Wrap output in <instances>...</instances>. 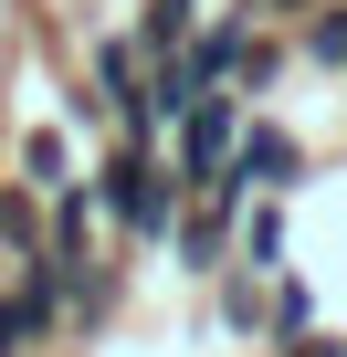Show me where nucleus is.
Segmentation results:
<instances>
[{
  "label": "nucleus",
  "instance_id": "f257e3e1",
  "mask_svg": "<svg viewBox=\"0 0 347 357\" xmlns=\"http://www.w3.org/2000/svg\"><path fill=\"white\" fill-rule=\"evenodd\" d=\"M84 190H95V211L126 231V242H168V221H179V168H168V147H147V137H116L95 168H84Z\"/></svg>",
  "mask_w": 347,
  "mask_h": 357
},
{
  "label": "nucleus",
  "instance_id": "f03ea898",
  "mask_svg": "<svg viewBox=\"0 0 347 357\" xmlns=\"http://www.w3.org/2000/svg\"><path fill=\"white\" fill-rule=\"evenodd\" d=\"M232 178H242L253 200H284L295 178H305V147H295V137H284L274 116H242V147H232Z\"/></svg>",
  "mask_w": 347,
  "mask_h": 357
},
{
  "label": "nucleus",
  "instance_id": "7ed1b4c3",
  "mask_svg": "<svg viewBox=\"0 0 347 357\" xmlns=\"http://www.w3.org/2000/svg\"><path fill=\"white\" fill-rule=\"evenodd\" d=\"M0 252H11V273L53 252V200H43V190H22V178H0Z\"/></svg>",
  "mask_w": 347,
  "mask_h": 357
},
{
  "label": "nucleus",
  "instance_id": "20e7f679",
  "mask_svg": "<svg viewBox=\"0 0 347 357\" xmlns=\"http://www.w3.org/2000/svg\"><path fill=\"white\" fill-rule=\"evenodd\" d=\"M232 263H242V273H263V284H274V273H295V263H284V200H242Z\"/></svg>",
  "mask_w": 347,
  "mask_h": 357
},
{
  "label": "nucleus",
  "instance_id": "39448f33",
  "mask_svg": "<svg viewBox=\"0 0 347 357\" xmlns=\"http://www.w3.org/2000/svg\"><path fill=\"white\" fill-rule=\"evenodd\" d=\"M74 178H84V168H74V147H64L53 126H32V137H22V190H43V200H64Z\"/></svg>",
  "mask_w": 347,
  "mask_h": 357
},
{
  "label": "nucleus",
  "instance_id": "423d86ee",
  "mask_svg": "<svg viewBox=\"0 0 347 357\" xmlns=\"http://www.w3.org/2000/svg\"><path fill=\"white\" fill-rule=\"evenodd\" d=\"M295 53H305L316 74H347V0H316V11L295 22Z\"/></svg>",
  "mask_w": 347,
  "mask_h": 357
},
{
  "label": "nucleus",
  "instance_id": "0eeeda50",
  "mask_svg": "<svg viewBox=\"0 0 347 357\" xmlns=\"http://www.w3.org/2000/svg\"><path fill=\"white\" fill-rule=\"evenodd\" d=\"M316 326V294H305V273H274V326H263V347H295Z\"/></svg>",
  "mask_w": 347,
  "mask_h": 357
},
{
  "label": "nucleus",
  "instance_id": "6e6552de",
  "mask_svg": "<svg viewBox=\"0 0 347 357\" xmlns=\"http://www.w3.org/2000/svg\"><path fill=\"white\" fill-rule=\"evenodd\" d=\"M32 347H43V336H32V315H22V294L0 284V357H32Z\"/></svg>",
  "mask_w": 347,
  "mask_h": 357
},
{
  "label": "nucleus",
  "instance_id": "1a4fd4ad",
  "mask_svg": "<svg viewBox=\"0 0 347 357\" xmlns=\"http://www.w3.org/2000/svg\"><path fill=\"white\" fill-rule=\"evenodd\" d=\"M316 0H253V22H305Z\"/></svg>",
  "mask_w": 347,
  "mask_h": 357
}]
</instances>
